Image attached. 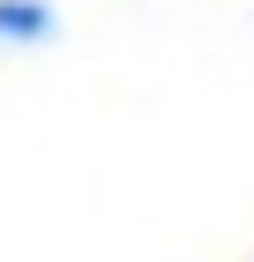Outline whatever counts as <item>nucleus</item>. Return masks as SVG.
I'll use <instances>...</instances> for the list:
<instances>
[{
  "label": "nucleus",
  "instance_id": "obj_1",
  "mask_svg": "<svg viewBox=\"0 0 254 262\" xmlns=\"http://www.w3.org/2000/svg\"><path fill=\"white\" fill-rule=\"evenodd\" d=\"M45 38H53L45 0H0V45H45Z\"/></svg>",
  "mask_w": 254,
  "mask_h": 262
}]
</instances>
